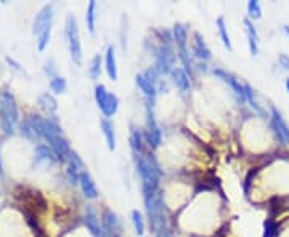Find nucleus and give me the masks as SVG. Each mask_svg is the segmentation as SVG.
I'll use <instances>...</instances> for the list:
<instances>
[{
	"label": "nucleus",
	"mask_w": 289,
	"mask_h": 237,
	"mask_svg": "<svg viewBox=\"0 0 289 237\" xmlns=\"http://www.w3.org/2000/svg\"><path fill=\"white\" fill-rule=\"evenodd\" d=\"M136 172L141 178V189H143V197L151 196V194L157 192V184L161 180V165L159 162L154 159L153 154L148 157H138L136 159Z\"/></svg>",
	"instance_id": "f257e3e1"
},
{
	"label": "nucleus",
	"mask_w": 289,
	"mask_h": 237,
	"mask_svg": "<svg viewBox=\"0 0 289 237\" xmlns=\"http://www.w3.org/2000/svg\"><path fill=\"white\" fill-rule=\"evenodd\" d=\"M53 3L45 5L40 12L35 15L33 23V32L37 35V48L39 51H44L45 47L49 45L50 35H51V23H53Z\"/></svg>",
	"instance_id": "f03ea898"
},
{
	"label": "nucleus",
	"mask_w": 289,
	"mask_h": 237,
	"mask_svg": "<svg viewBox=\"0 0 289 237\" xmlns=\"http://www.w3.org/2000/svg\"><path fill=\"white\" fill-rule=\"evenodd\" d=\"M19 119L17 103H15L13 95L10 92L0 93V124H2L3 133L12 136L15 133V125Z\"/></svg>",
	"instance_id": "7ed1b4c3"
},
{
	"label": "nucleus",
	"mask_w": 289,
	"mask_h": 237,
	"mask_svg": "<svg viewBox=\"0 0 289 237\" xmlns=\"http://www.w3.org/2000/svg\"><path fill=\"white\" fill-rule=\"evenodd\" d=\"M65 35L68 39V48H69L71 60L74 61L76 66L82 64V45H81V37H79V28H77V19L69 15L65 24Z\"/></svg>",
	"instance_id": "20e7f679"
},
{
	"label": "nucleus",
	"mask_w": 289,
	"mask_h": 237,
	"mask_svg": "<svg viewBox=\"0 0 289 237\" xmlns=\"http://www.w3.org/2000/svg\"><path fill=\"white\" fill-rule=\"evenodd\" d=\"M173 61H175V53H173L169 42H166V44H162L156 51V63H154L156 71L159 74L172 72Z\"/></svg>",
	"instance_id": "39448f33"
},
{
	"label": "nucleus",
	"mask_w": 289,
	"mask_h": 237,
	"mask_svg": "<svg viewBox=\"0 0 289 237\" xmlns=\"http://www.w3.org/2000/svg\"><path fill=\"white\" fill-rule=\"evenodd\" d=\"M214 76H217L219 79H222V80L227 83V85L233 90V93L238 96V99L241 103H246L248 101V95H246V85H243L238 79H235L231 74H228L227 71L223 69H214Z\"/></svg>",
	"instance_id": "423d86ee"
},
{
	"label": "nucleus",
	"mask_w": 289,
	"mask_h": 237,
	"mask_svg": "<svg viewBox=\"0 0 289 237\" xmlns=\"http://www.w3.org/2000/svg\"><path fill=\"white\" fill-rule=\"evenodd\" d=\"M270 122L278 136V140H280L283 144H289V125L286 124V120L283 119V115L280 114V111L276 108H272Z\"/></svg>",
	"instance_id": "0eeeda50"
},
{
	"label": "nucleus",
	"mask_w": 289,
	"mask_h": 237,
	"mask_svg": "<svg viewBox=\"0 0 289 237\" xmlns=\"http://www.w3.org/2000/svg\"><path fill=\"white\" fill-rule=\"evenodd\" d=\"M42 120L39 115H29L21 122V133L28 140H37L42 138Z\"/></svg>",
	"instance_id": "6e6552de"
},
{
	"label": "nucleus",
	"mask_w": 289,
	"mask_h": 237,
	"mask_svg": "<svg viewBox=\"0 0 289 237\" xmlns=\"http://www.w3.org/2000/svg\"><path fill=\"white\" fill-rule=\"evenodd\" d=\"M146 130H148V141H150V146L156 149L157 146L161 144L162 141V133H161V128L157 127L156 124V119L153 112H151V106L148 104V109H146Z\"/></svg>",
	"instance_id": "1a4fd4ad"
},
{
	"label": "nucleus",
	"mask_w": 289,
	"mask_h": 237,
	"mask_svg": "<svg viewBox=\"0 0 289 237\" xmlns=\"http://www.w3.org/2000/svg\"><path fill=\"white\" fill-rule=\"evenodd\" d=\"M135 83L138 85V88L141 90V93H143L145 96H146V99H148L150 106H153L154 101H156V95H157V90H156L154 83H151L148 79L145 77V74H136Z\"/></svg>",
	"instance_id": "9d476101"
},
{
	"label": "nucleus",
	"mask_w": 289,
	"mask_h": 237,
	"mask_svg": "<svg viewBox=\"0 0 289 237\" xmlns=\"http://www.w3.org/2000/svg\"><path fill=\"white\" fill-rule=\"evenodd\" d=\"M79 184H81V189L84 192V196L87 199H97L98 197V189L97 184L93 181V178L90 176V173L82 170L81 172V178H79Z\"/></svg>",
	"instance_id": "9b49d317"
},
{
	"label": "nucleus",
	"mask_w": 289,
	"mask_h": 237,
	"mask_svg": "<svg viewBox=\"0 0 289 237\" xmlns=\"http://www.w3.org/2000/svg\"><path fill=\"white\" fill-rule=\"evenodd\" d=\"M85 226L93 237H106V233H104V229L102 228V224H100L98 215L95 213V210L90 207H88L85 212Z\"/></svg>",
	"instance_id": "f8f14e48"
},
{
	"label": "nucleus",
	"mask_w": 289,
	"mask_h": 237,
	"mask_svg": "<svg viewBox=\"0 0 289 237\" xmlns=\"http://www.w3.org/2000/svg\"><path fill=\"white\" fill-rule=\"evenodd\" d=\"M244 29H246V37H248V45H249V51L252 55L259 53V34L254 28V24L251 23V19L246 18L243 21Z\"/></svg>",
	"instance_id": "ddd939ff"
},
{
	"label": "nucleus",
	"mask_w": 289,
	"mask_h": 237,
	"mask_svg": "<svg viewBox=\"0 0 289 237\" xmlns=\"http://www.w3.org/2000/svg\"><path fill=\"white\" fill-rule=\"evenodd\" d=\"M193 53H194V56L203 61H206L211 58V50L207 48L206 42H204V39L199 32H194V35H193Z\"/></svg>",
	"instance_id": "4468645a"
},
{
	"label": "nucleus",
	"mask_w": 289,
	"mask_h": 237,
	"mask_svg": "<svg viewBox=\"0 0 289 237\" xmlns=\"http://www.w3.org/2000/svg\"><path fill=\"white\" fill-rule=\"evenodd\" d=\"M170 76H172V82L175 83V87L180 92H187L188 88H190V76H188L185 69H182V67H173Z\"/></svg>",
	"instance_id": "2eb2a0df"
},
{
	"label": "nucleus",
	"mask_w": 289,
	"mask_h": 237,
	"mask_svg": "<svg viewBox=\"0 0 289 237\" xmlns=\"http://www.w3.org/2000/svg\"><path fill=\"white\" fill-rule=\"evenodd\" d=\"M104 67L111 80H118V61H116L114 47L109 45L106 48V55H104Z\"/></svg>",
	"instance_id": "dca6fc26"
},
{
	"label": "nucleus",
	"mask_w": 289,
	"mask_h": 237,
	"mask_svg": "<svg viewBox=\"0 0 289 237\" xmlns=\"http://www.w3.org/2000/svg\"><path fill=\"white\" fill-rule=\"evenodd\" d=\"M58 160V157L55 156V152L51 151V147L45 146V144H39L35 147L34 152V162L35 164H42V162H49V164H53Z\"/></svg>",
	"instance_id": "f3484780"
},
{
	"label": "nucleus",
	"mask_w": 289,
	"mask_h": 237,
	"mask_svg": "<svg viewBox=\"0 0 289 237\" xmlns=\"http://www.w3.org/2000/svg\"><path fill=\"white\" fill-rule=\"evenodd\" d=\"M100 127H102V131H103V135H104V140H106L108 149L109 151H114L116 149V135H114L113 124L109 122L108 119H103L102 122H100Z\"/></svg>",
	"instance_id": "a211bd4d"
},
{
	"label": "nucleus",
	"mask_w": 289,
	"mask_h": 237,
	"mask_svg": "<svg viewBox=\"0 0 289 237\" xmlns=\"http://www.w3.org/2000/svg\"><path fill=\"white\" fill-rule=\"evenodd\" d=\"M39 104H40V108L44 109L49 115L55 114L56 109H58L56 99H55L53 96H51L50 93H42L40 96H39Z\"/></svg>",
	"instance_id": "6ab92c4d"
},
{
	"label": "nucleus",
	"mask_w": 289,
	"mask_h": 237,
	"mask_svg": "<svg viewBox=\"0 0 289 237\" xmlns=\"http://www.w3.org/2000/svg\"><path fill=\"white\" fill-rule=\"evenodd\" d=\"M95 19H97V2L95 0H90L85 12V23L90 34H95Z\"/></svg>",
	"instance_id": "aec40b11"
},
{
	"label": "nucleus",
	"mask_w": 289,
	"mask_h": 237,
	"mask_svg": "<svg viewBox=\"0 0 289 237\" xmlns=\"http://www.w3.org/2000/svg\"><path fill=\"white\" fill-rule=\"evenodd\" d=\"M118 109H119V98L116 96L114 93H109V96H108V101L106 104H104V108L102 109V112L104 117H113V115L118 112Z\"/></svg>",
	"instance_id": "412c9836"
},
{
	"label": "nucleus",
	"mask_w": 289,
	"mask_h": 237,
	"mask_svg": "<svg viewBox=\"0 0 289 237\" xmlns=\"http://www.w3.org/2000/svg\"><path fill=\"white\" fill-rule=\"evenodd\" d=\"M172 32H173V40L177 42L178 48H185V47H187V37H188L185 26H183V24H175V26H173Z\"/></svg>",
	"instance_id": "4be33fe9"
},
{
	"label": "nucleus",
	"mask_w": 289,
	"mask_h": 237,
	"mask_svg": "<svg viewBox=\"0 0 289 237\" xmlns=\"http://www.w3.org/2000/svg\"><path fill=\"white\" fill-rule=\"evenodd\" d=\"M130 147L136 156L141 154V151H143V136L138 130H132V133H130Z\"/></svg>",
	"instance_id": "5701e85b"
},
{
	"label": "nucleus",
	"mask_w": 289,
	"mask_h": 237,
	"mask_svg": "<svg viewBox=\"0 0 289 237\" xmlns=\"http://www.w3.org/2000/svg\"><path fill=\"white\" fill-rule=\"evenodd\" d=\"M103 224H104V228H106L108 231H118L119 229V220L118 217H116V213H113L111 210H106L103 215Z\"/></svg>",
	"instance_id": "b1692460"
},
{
	"label": "nucleus",
	"mask_w": 289,
	"mask_h": 237,
	"mask_svg": "<svg viewBox=\"0 0 289 237\" xmlns=\"http://www.w3.org/2000/svg\"><path fill=\"white\" fill-rule=\"evenodd\" d=\"M217 29H219V35L220 39H222L225 48L231 50V40H230V35H228V31H227V26H225V19L223 16H219L217 18Z\"/></svg>",
	"instance_id": "393cba45"
},
{
	"label": "nucleus",
	"mask_w": 289,
	"mask_h": 237,
	"mask_svg": "<svg viewBox=\"0 0 289 237\" xmlns=\"http://www.w3.org/2000/svg\"><path fill=\"white\" fill-rule=\"evenodd\" d=\"M108 96H109V92L106 90V87L102 85V83L95 87V101H97L100 109L104 108V104H106V101H108Z\"/></svg>",
	"instance_id": "a878e982"
},
{
	"label": "nucleus",
	"mask_w": 289,
	"mask_h": 237,
	"mask_svg": "<svg viewBox=\"0 0 289 237\" xmlns=\"http://www.w3.org/2000/svg\"><path fill=\"white\" fill-rule=\"evenodd\" d=\"M132 224L135 228L136 236L145 234V221H143V217H141V213L138 212V210H132Z\"/></svg>",
	"instance_id": "bb28decb"
},
{
	"label": "nucleus",
	"mask_w": 289,
	"mask_h": 237,
	"mask_svg": "<svg viewBox=\"0 0 289 237\" xmlns=\"http://www.w3.org/2000/svg\"><path fill=\"white\" fill-rule=\"evenodd\" d=\"M102 56L95 55L92 58V63H90V67H88V76H90L93 80L100 77V74H102Z\"/></svg>",
	"instance_id": "cd10ccee"
},
{
	"label": "nucleus",
	"mask_w": 289,
	"mask_h": 237,
	"mask_svg": "<svg viewBox=\"0 0 289 237\" xmlns=\"http://www.w3.org/2000/svg\"><path fill=\"white\" fill-rule=\"evenodd\" d=\"M50 88H51V92H55V93H65L66 88H68L66 79L61 77V76H56L53 79H50Z\"/></svg>",
	"instance_id": "c85d7f7f"
},
{
	"label": "nucleus",
	"mask_w": 289,
	"mask_h": 237,
	"mask_svg": "<svg viewBox=\"0 0 289 237\" xmlns=\"http://www.w3.org/2000/svg\"><path fill=\"white\" fill-rule=\"evenodd\" d=\"M248 13H249L251 19H259L262 16V8H260V3L257 2V0H251V2L248 3Z\"/></svg>",
	"instance_id": "c756f323"
},
{
	"label": "nucleus",
	"mask_w": 289,
	"mask_h": 237,
	"mask_svg": "<svg viewBox=\"0 0 289 237\" xmlns=\"http://www.w3.org/2000/svg\"><path fill=\"white\" fill-rule=\"evenodd\" d=\"M278 233V226L276 223H273L272 220H267L265 221V233H264V237H275Z\"/></svg>",
	"instance_id": "7c9ffc66"
},
{
	"label": "nucleus",
	"mask_w": 289,
	"mask_h": 237,
	"mask_svg": "<svg viewBox=\"0 0 289 237\" xmlns=\"http://www.w3.org/2000/svg\"><path fill=\"white\" fill-rule=\"evenodd\" d=\"M45 74H47V76H49L50 79H53V77L58 76V74H56V66H55L53 61H47V63H45Z\"/></svg>",
	"instance_id": "2f4dec72"
},
{
	"label": "nucleus",
	"mask_w": 289,
	"mask_h": 237,
	"mask_svg": "<svg viewBox=\"0 0 289 237\" xmlns=\"http://www.w3.org/2000/svg\"><path fill=\"white\" fill-rule=\"evenodd\" d=\"M278 61H280V66H283V69L289 71V56L288 55L281 53L280 56H278Z\"/></svg>",
	"instance_id": "473e14b6"
},
{
	"label": "nucleus",
	"mask_w": 289,
	"mask_h": 237,
	"mask_svg": "<svg viewBox=\"0 0 289 237\" xmlns=\"http://www.w3.org/2000/svg\"><path fill=\"white\" fill-rule=\"evenodd\" d=\"M156 237H175V236H172L166 228H162V229H159V231L156 233Z\"/></svg>",
	"instance_id": "72a5a7b5"
},
{
	"label": "nucleus",
	"mask_w": 289,
	"mask_h": 237,
	"mask_svg": "<svg viewBox=\"0 0 289 237\" xmlns=\"http://www.w3.org/2000/svg\"><path fill=\"white\" fill-rule=\"evenodd\" d=\"M7 63H8V64H12L13 69H17V71H19V72H23V69H21V67H19L18 63H17V61H13V58H7Z\"/></svg>",
	"instance_id": "f704fd0d"
},
{
	"label": "nucleus",
	"mask_w": 289,
	"mask_h": 237,
	"mask_svg": "<svg viewBox=\"0 0 289 237\" xmlns=\"http://www.w3.org/2000/svg\"><path fill=\"white\" fill-rule=\"evenodd\" d=\"M283 31H285V34L288 35V39H289V26H285V28H283Z\"/></svg>",
	"instance_id": "c9c22d12"
},
{
	"label": "nucleus",
	"mask_w": 289,
	"mask_h": 237,
	"mask_svg": "<svg viewBox=\"0 0 289 237\" xmlns=\"http://www.w3.org/2000/svg\"><path fill=\"white\" fill-rule=\"evenodd\" d=\"M286 90H288V93H289V79L286 80Z\"/></svg>",
	"instance_id": "e433bc0d"
},
{
	"label": "nucleus",
	"mask_w": 289,
	"mask_h": 237,
	"mask_svg": "<svg viewBox=\"0 0 289 237\" xmlns=\"http://www.w3.org/2000/svg\"><path fill=\"white\" fill-rule=\"evenodd\" d=\"M0 173H2V162H0Z\"/></svg>",
	"instance_id": "4c0bfd02"
}]
</instances>
